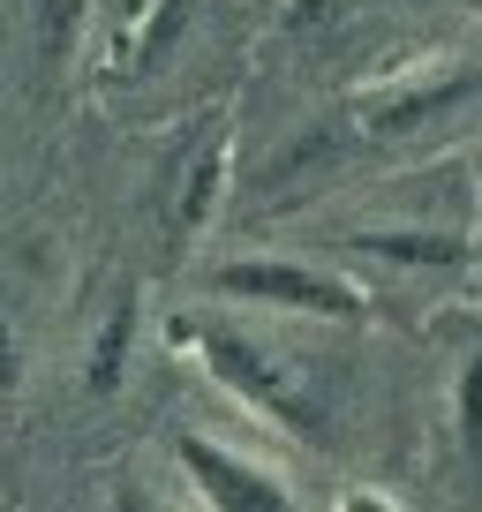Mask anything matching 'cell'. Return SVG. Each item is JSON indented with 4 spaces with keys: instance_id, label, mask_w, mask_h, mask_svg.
<instances>
[{
    "instance_id": "cell-10",
    "label": "cell",
    "mask_w": 482,
    "mask_h": 512,
    "mask_svg": "<svg viewBox=\"0 0 482 512\" xmlns=\"http://www.w3.org/2000/svg\"><path fill=\"white\" fill-rule=\"evenodd\" d=\"M98 16H106L113 61H136V46H144V23L159 16V0H98Z\"/></svg>"
},
{
    "instance_id": "cell-6",
    "label": "cell",
    "mask_w": 482,
    "mask_h": 512,
    "mask_svg": "<svg viewBox=\"0 0 482 512\" xmlns=\"http://www.w3.org/2000/svg\"><path fill=\"white\" fill-rule=\"evenodd\" d=\"M437 0H287L279 31L287 38H332V31H362V23H392V16H422Z\"/></svg>"
},
{
    "instance_id": "cell-3",
    "label": "cell",
    "mask_w": 482,
    "mask_h": 512,
    "mask_svg": "<svg viewBox=\"0 0 482 512\" xmlns=\"http://www.w3.org/2000/svg\"><path fill=\"white\" fill-rule=\"evenodd\" d=\"M475 91H482V68H467V61H422L415 76L377 83L370 98H354V136H370V144L422 136V128L452 121Z\"/></svg>"
},
{
    "instance_id": "cell-12",
    "label": "cell",
    "mask_w": 482,
    "mask_h": 512,
    "mask_svg": "<svg viewBox=\"0 0 482 512\" xmlns=\"http://www.w3.org/2000/svg\"><path fill=\"white\" fill-rule=\"evenodd\" d=\"M467 8H482V0H467Z\"/></svg>"
},
{
    "instance_id": "cell-4",
    "label": "cell",
    "mask_w": 482,
    "mask_h": 512,
    "mask_svg": "<svg viewBox=\"0 0 482 512\" xmlns=\"http://www.w3.org/2000/svg\"><path fill=\"white\" fill-rule=\"evenodd\" d=\"M174 467L196 490V505H211V512H294L302 505V490L279 467L249 460V452L219 445V437H196V430L174 437Z\"/></svg>"
},
{
    "instance_id": "cell-1",
    "label": "cell",
    "mask_w": 482,
    "mask_h": 512,
    "mask_svg": "<svg viewBox=\"0 0 482 512\" xmlns=\"http://www.w3.org/2000/svg\"><path fill=\"white\" fill-rule=\"evenodd\" d=\"M174 347H189L196 369H204L234 407H249L264 430L302 437V445H324V437H332V415H324V400H317V377H309L294 354L264 347V339L234 332V324H174Z\"/></svg>"
},
{
    "instance_id": "cell-5",
    "label": "cell",
    "mask_w": 482,
    "mask_h": 512,
    "mask_svg": "<svg viewBox=\"0 0 482 512\" xmlns=\"http://www.w3.org/2000/svg\"><path fill=\"white\" fill-rule=\"evenodd\" d=\"M354 256H377V264H400V272H460L475 241L445 234V226H354L347 234Z\"/></svg>"
},
{
    "instance_id": "cell-11",
    "label": "cell",
    "mask_w": 482,
    "mask_h": 512,
    "mask_svg": "<svg viewBox=\"0 0 482 512\" xmlns=\"http://www.w3.org/2000/svg\"><path fill=\"white\" fill-rule=\"evenodd\" d=\"M16 392V347H8V324H0V400Z\"/></svg>"
},
{
    "instance_id": "cell-7",
    "label": "cell",
    "mask_w": 482,
    "mask_h": 512,
    "mask_svg": "<svg viewBox=\"0 0 482 512\" xmlns=\"http://www.w3.org/2000/svg\"><path fill=\"white\" fill-rule=\"evenodd\" d=\"M226 174H234V144H226V128H211V144L196 151L189 181H181V211H174L181 234H204L211 226V211H219V196H226Z\"/></svg>"
},
{
    "instance_id": "cell-9",
    "label": "cell",
    "mask_w": 482,
    "mask_h": 512,
    "mask_svg": "<svg viewBox=\"0 0 482 512\" xmlns=\"http://www.w3.org/2000/svg\"><path fill=\"white\" fill-rule=\"evenodd\" d=\"M452 437H460V452L482 467V354H467L460 377H452Z\"/></svg>"
},
{
    "instance_id": "cell-8",
    "label": "cell",
    "mask_w": 482,
    "mask_h": 512,
    "mask_svg": "<svg viewBox=\"0 0 482 512\" xmlns=\"http://www.w3.org/2000/svg\"><path fill=\"white\" fill-rule=\"evenodd\" d=\"M129 339H136V294H121V302L106 309V332L91 339V392H113V384H121V369H129Z\"/></svg>"
},
{
    "instance_id": "cell-2",
    "label": "cell",
    "mask_w": 482,
    "mask_h": 512,
    "mask_svg": "<svg viewBox=\"0 0 482 512\" xmlns=\"http://www.w3.org/2000/svg\"><path fill=\"white\" fill-rule=\"evenodd\" d=\"M211 302H241V309H279V317H309V324H362L370 294L339 272H317L302 256H234L204 272Z\"/></svg>"
}]
</instances>
